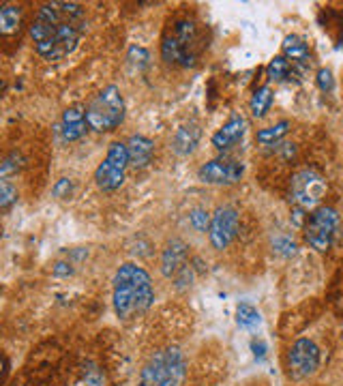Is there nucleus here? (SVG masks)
Returning <instances> with one entry per match:
<instances>
[{
    "label": "nucleus",
    "mask_w": 343,
    "mask_h": 386,
    "mask_svg": "<svg viewBox=\"0 0 343 386\" xmlns=\"http://www.w3.org/2000/svg\"><path fill=\"white\" fill-rule=\"evenodd\" d=\"M86 33V13L75 3L43 5L30 26L35 50L50 62L67 58L75 52Z\"/></svg>",
    "instance_id": "nucleus-1"
},
{
    "label": "nucleus",
    "mask_w": 343,
    "mask_h": 386,
    "mask_svg": "<svg viewBox=\"0 0 343 386\" xmlns=\"http://www.w3.org/2000/svg\"><path fill=\"white\" fill-rule=\"evenodd\" d=\"M155 301L150 275L138 264L127 262L114 277V309L120 320H133L146 313Z\"/></svg>",
    "instance_id": "nucleus-2"
},
{
    "label": "nucleus",
    "mask_w": 343,
    "mask_h": 386,
    "mask_svg": "<svg viewBox=\"0 0 343 386\" xmlns=\"http://www.w3.org/2000/svg\"><path fill=\"white\" fill-rule=\"evenodd\" d=\"M204 48L202 33L193 19H178L167 30L161 43V56L167 64L191 67L196 64L200 52Z\"/></svg>",
    "instance_id": "nucleus-3"
},
{
    "label": "nucleus",
    "mask_w": 343,
    "mask_h": 386,
    "mask_svg": "<svg viewBox=\"0 0 343 386\" xmlns=\"http://www.w3.org/2000/svg\"><path fill=\"white\" fill-rule=\"evenodd\" d=\"M187 374V360L180 348H165L150 356L140 374V386H180Z\"/></svg>",
    "instance_id": "nucleus-4"
},
{
    "label": "nucleus",
    "mask_w": 343,
    "mask_h": 386,
    "mask_svg": "<svg viewBox=\"0 0 343 386\" xmlns=\"http://www.w3.org/2000/svg\"><path fill=\"white\" fill-rule=\"evenodd\" d=\"M86 121L97 133H107L120 127V123L124 121V99L120 88L114 84L105 86L86 107Z\"/></svg>",
    "instance_id": "nucleus-5"
},
{
    "label": "nucleus",
    "mask_w": 343,
    "mask_h": 386,
    "mask_svg": "<svg viewBox=\"0 0 343 386\" xmlns=\"http://www.w3.org/2000/svg\"><path fill=\"white\" fill-rule=\"evenodd\" d=\"M326 195V180L315 170H300L292 176L290 198L300 211L319 209L322 200Z\"/></svg>",
    "instance_id": "nucleus-6"
},
{
    "label": "nucleus",
    "mask_w": 343,
    "mask_h": 386,
    "mask_svg": "<svg viewBox=\"0 0 343 386\" xmlns=\"http://www.w3.org/2000/svg\"><path fill=\"white\" fill-rule=\"evenodd\" d=\"M129 164V150L127 144L122 142H114L107 148L105 159L99 164L97 172H95V183L101 191H116L122 183H124V174Z\"/></svg>",
    "instance_id": "nucleus-7"
},
{
    "label": "nucleus",
    "mask_w": 343,
    "mask_h": 386,
    "mask_svg": "<svg viewBox=\"0 0 343 386\" xmlns=\"http://www.w3.org/2000/svg\"><path fill=\"white\" fill-rule=\"evenodd\" d=\"M339 228V213L331 207H319L305 223V240L311 249L324 254L331 249Z\"/></svg>",
    "instance_id": "nucleus-8"
},
{
    "label": "nucleus",
    "mask_w": 343,
    "mask_h": 386,
    "mask_svg": "<svg viewBox=\"0 0 343 386\" xmlns=\"http://www.w3.org/2000/svg\"><path fill=\"white\" fill-rule=\"evenodd\" d=\"M319 367V348L311 339H298L288 352V374L292 380H307Z\"/></svg>",
    "instance_id": "nucleus-9"
},
{
    "label": "nucleus",
    "mask_w": 343,
    "mask_h": 386,
    "mask_svg": "<svg viewBox=\"0 0 343 386\" xmlns=\"http://www.w3.org/2000/svg\"><path fill=\"white\" fill-rule=\"evenodd\" d=\"M239 234V211L232 207H219L210 215L208 240L212 249H228L230 243Z\"/></svg>",
    "instance_id": "nucleus-10"
},
{
    "label": "nucleus",
    "mask_w": 343,
    "mask_h": 386,
    "mask_svg": "<svg viewBox=\"0 0 343 386\" xmlns=\"http://www.w3.org/2000/svg\"><path fill=\"white\" fill-rule=\"evenodd\" d=\"M245 174V166L234 159H212L198 170V178L208 185H234Z\"/></svg>",
    "instance_id": "nucleus-11"
},
{
    "label": "nucleus",
    "mask_w": 343,
    "mask_h": 386,
    "mask_svg": "<svg viewBox=\"0 0 343 386\" xmlns=\"http://www.w3.org/2000/svg\"><path fill=\"white\" fill-rule=\"evenodd\" d=\"M189 247L180 238H172L165 243L163 254H161V272L167 279H176L180 272L189 266Z\"/></svg>",
    "instance_id": "nucleus-12"
},
{
    "label": "nucleus",
    "mask_w": 343,
    "mask_h": 386,
    "mask_svg": "<svg viewBox=\"0 0 343 386\" xmlns=\"http://www.w3.org/2000/svg\"><path fill=\"white\" fill-rule=\"evenodd\" d=\"M245 119L243 116H232L217 133L212 135V146L217 148V150H228L232 148L234 144H239L243 140V135H245Z\"/></svg>",
    "instance_id": "nucleus-13"
},
{
    "label": "nucleus",
    "mask_w": 343,
    "mask_h": 386,
    "mask_svg": "<svg viewBox=\"0 0 343 386\" xmlns=\"http://www.w3.org/2000/svg\"><path fill=\"white\" fill-rule=\"evenodd\" d=\"M200 138H202V131L196 123L180 125L174 133V140H172V150L180 157H187L198 148Z\"/></svg>",
    "instance_id": "nucleus-14"
},
{
    "label": "nucleus",
    "mask_w": 343,
    "mask_h": 386,
    "mask_svg": "<svg viewBox=\"0 0 343 386\" xmlns=\"http://www.w3.org/2000/svg\"><path fill=\"white\" fill-rule=\"evenodd\" d=\"M86 125H89V121H86V112L80 107V105H73V107H67L62 114V138L67 142H75L80 140L82 135L86 133Z\"/></svg>",
    "instance_id": "nucleus-15"
},
{
    "label": "nucleus",
    "mask_w": 343,
    "mask_h": 386,
    "mask_svg": "<svg viewBox=\"0 0 343 386\" xmlns=\"http://www.w3.org/2000/svg\"><path fill=\"white\" fill-rule=\"evenodd\" d=\"M127 150H129V164L133 168H146L153 161L155 144L153 140H148L146 135H131L127 142Z\"/></svg>",
    "instance_id": "nucleus-16"
},
{
    "label": "nucleus",
    "mask_w": 343,
    "mask_h": 386,
    "mask_svg": "<svg viewBox=\"0 0 343 386\" xmlns=\"http://www.w3.org/2000/svg\"><path fill=\"white\" fill-rule=\"evenodd\" d=\"M284 54L288 60L296 62V64H309V48H307V43L292 35V37H286L284 41Z\"/></svg>",
    "instance_id": "nucleus-17"
},
{
    "label": "nucleus",
    "mask_w": 343,
    "mask_h": 386,
    "mask_svg": "<svg viewBox=\"0 0 343 386\" xmlns=\"http://www.w3.org/2000/svg\"><path fill=\"white\" fill-rule=\"evenodd\" d=\"M21 24V9L15 5H5L0 9V33L3 35H11L17 33Z\"/></svg>",
    "instance_id": "nucleus-18"
},
{
    "label": "nucleus",
    "mask_w": 343,
    "mask_h": 386,
    "mask_svg": "<svg viewBox=\"0 0 343 386\" xmlns=\"http://www.w3.org/2000/svg\"><path fill=\"white\" fill-rule=\"evenodd\" d=\"M270 103H272V90H270L268 86L257 88L255 93H253V97H251V103H249L251 114H253L255 119L266 116V112L270 109Z\"/></svg>",
    "instance_id": "nucleus-19"
},
{
    "label": "nucleus",
    "mask_w": 343,
    "mask_h": 386,
    "mask_svg": "<svg viewBox=\"0 0 343 386\" xmlns=\"http://www.w3.org/2000/svg\"><path fill=\"white\" fill-rule=\"evenodd\" d=\"M288 129H290V123L281 121V123H277L272 127H266L262 131H257L255 138H257V142L264 144V146H272V144H279V140H281L284 135L288 133Z\"/></svg>",
    "instance_id": "nucleus-20"
},
{
    "label": "nucleus",
    "mask_w": 343,
    "mask_h": 386,
    "mask_svg": "<svg viewBox=\"0 0 343 386\" xmlns=\"http://www.w3.org/2000/svg\"><path fill=\"white\" fill-rule=\"evenodd\" d=\"M236 322H239V326H243V328H255V326H260L262 315L253 305L241 303L239 307H236Z\"/></svg>",
    "instance_id": "nucleus-21"
},
{
    "label": "nucleus",
    "mask_w": 343,
    "mask_h": 386,
    "mask_svg": "<svg viewBox=\"0 0 343 386\" xmlns=\"http://www.w3.org/2000/svg\"><path fill=\"white\" fill-rule=\"evenodd\" d=\"M266 73H268L270 80H277V82L286 80L292 73V64H290V60L286 56H275L270 60V64L266 67Z\"/></svg>",
    "instance_id": "nucleus-22"
},
{
    "label": "nucleus",
    "mask_w": 343,
    "mask_h": 386,
    "mask_svg": "<svg viewBox=\"0 0 343 386\" xmlns=\"http://www.w3.org/2000/svg\"><path fill=\"white\" fill-rule=\"evenodd\" d=\"M15 200H17V189L7 178H3V183H0V207H3V211H9Z\"/></svg>",
    "instance_id": "nucleus-23"
},
{
    "label": "nucleus",
    "mask_w": 343,
    "mask_h": 386,
    "mask_svg": "<svg viewBox=\"0 0 343 386\" xmlns=\"http://www.w3.org/2000/svg\"><path fill=\"white\" fill-rule=\"evenodd\" d=\"M191 223H193V228H196L198 232H204L208 228V223H210V217L202 211V209H196V211H191L189 215Z\"/></svg>",
    "instance_id": "nucleus-24"
},
{
    "label": "nucleus",
    "mask_w": 343,
    "mask_h": 386,
    "mask_svg": "<svg viewBox=\"0 0 343 386\" xmlns=\"http://www.w3.org/2000/svg\"><path fill=\"white\" fill-rule=\"evenodd\" d=\"M317 86L324 90V93H331V90L335 88V80H333V73L328 69L317 71Z\"/></svg>",
    "instance_id": "nucleus-25"
},
{
    "label": "nucleus",
    "mask_w": 343,
    "mask_h": 386,
    "mask_svg": "<svg viewBox=\"0 0 343 386\" xmlns=\"http://www.w3.org/2000/svg\"><path fill=\"white\" fill-rule=\"evenodd\" d=\"M54 195L56 198H69L71 195V191H73V183H71V180L69 178H60L58 180V183L54 185Z\"/></svg>",
    "instance_id": "nucleus-26"
},
{
    "label": "nucleus",
    "mask_w": 343,
    "mask_h": 386,
    "mask_svg": "<svg viewBox=\"0 0 343 386\" xmlns=\"http://www.w3.org/2000/svg\"><path fill=\"white\" fill-rule=\"evenodd\" d=\"M275 252L281 254V256H294L296 254V245L290 243V240H286V238H281V240L275 243Z\"/></svg>",
    "instance_id": "nucleus-27"
},
{
    "label": "nucleus",
    "mask_w": 343,
    "mask_h": 386,
    "mask_svg": "<svg viewBox=\"0 0 343 386\" xmlns=\"http://www.w3.org/2000/svg\"><path fill=\"white\" fill-rule=\"evenodd\" d=\"M251 348H253V352H255V356H257V358H262V356H264V350H266V348H264V344H262V342H253V344H251Z\"/></svg>",
    "instance_id": "nucleus-28"
}]
</instances>
